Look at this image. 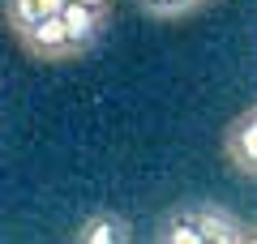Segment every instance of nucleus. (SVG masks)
<instances>
[{
	"label": "nucleus",
	"mask_w": 257,
	"mask_h": 244,
	"mask_svg": "<svg viewBox=\"0 0 257 244\" xmlns=\"http://www.w3.org/2000/svg\"><path fill=\"white\" fill-rule=\"evenodd\" d=\"M193 223H197V231H202V244H244L253 240V227L244 223V218L227 214L223 206H210V201H193Z\"/></svg>",
	"instance_id": "nucleus-1"
},
{
	"label": "nucleus",
	"mask_w": 257,
	"mask_h": 244,
	"mask_svg": "<svg viewBox=\"0 0 257 244\" xmlns=\"http://www.w3.org/2000/svg\"><path fill=\"white\" fill-rule=\"evenodd\" d=\"M56 18H60V26H64L69 56H77V52H86V47L99 39L103 18H107V13L90 9V5H77V0H56Z\"/></svg>",
	"instance_id": "nucleus-2"
},
{
	"label": "nucleus",
	"mask_w": 257,
	"mask_h": 244,
	"mask_svg": "<svg viewBox=\"0 0 257 244\" xmlns=\"http://www.w3.org/2000/svg\"><path fill=\"white\" fill-rule=\"evenodd\" d=\"M223 154H227V163L240 176L257 172V111L253 107L240 111V116L223 129Z\"/></svg>",
	"instance_id": "nucleus-3"
},
{
	"label": "nucleus",
	"mask_w": 257,
	"mask_h": 244,
	"mask_svg": "<svg viewBox=\"0 0 257 244\" xmlns=\"http://www.w3.org/2000/svg\"><path fill=\"white\" fill-rule=\"evenodd\" d=\"M22 43H26V52L35 56V60H69V43H64V26H60V18H56V9L47 13V18H39L35 26L22 35Z\"/></svg>",
	"instance_id": "nucleus-4"
},
{
	"label": "nucleus",
	"mask_w": 257,
	"mask_h": 244,
	"mask_svg": "<svg viewBox=\"0 0 257 244\" xmlns=\"http://www.w3.org/2000/svg\"><path fill=\"white\" fill-rule=\"evenodd\" d=\"M77 244H124L133 240V227H128V218L111 214V210H94V214H86L82 223H77Z\"/></svg>",
	"instance_id": "nucleus-5"
},
{
	"label": "nucleus",
	"mask_w": 257,
	"mask_h": 244,
	"mask_svg": "<svg viewBox=\"0 0 257 244\" xmlns=\"http://www.w3.org/2000/svg\"><path fill=\"white\" fill-rule=\"evenodd\" d=\"M52 9H56V0H5V22H9V30L22 39L39 18H47Z\"/></svg>",
	"instance_id": "nucleus-6"
},
{
	"label": "nucleus",
	"mask_w": 257,
	"mask_h": 244,
	"mask_svg": "<svg viewBox=\"0 0 257 244\" xmlns=\"http://www.w3.org/2000/svg\"><path fill=\"white\" fill-rule=\"evenodd\" d=\"M155 240H163V244H202V231H197V223H193V210L189 206L172 210V214L159 223Z\"/></svg>",
	"instance_id": "nucleus-7"
},
{
	"label": "nucleus",
	"mask_w": 257,
	"mask_h": 244,
	"mask_svg": "<svg viewBox=\"0 0 257 244\" xmlns=\"http://www.w3.org/2000/svg\"><path fill=\"white\" fill-rule=\"evenodd\" d=\"M138 5L150 13V18H180V13L197 9L193 0H138Z\"/></svg>",
	"instance_id": "nucleus-8"
},
{
	"label": "nucleus",
	"mask_w": 257,
	"mask_h": 244,
	"mask_svg": "<svg viewBox=\"0 0 257 244\" xmlns=\"http://www.w3.org/2000/svg\"><path fill=\"white\" fill-rule=\"evenodd\" d=\"M77 5H90V9H99V13H107V5H111V0H77Z\"/></svg>",
	"instance_id": "nucleus-9"
},
{
	"label": "nucleus",
	"mask_w": 257,
	"mask_h": 244,
	"mask_svg": "<svg viewBox=\"0 0 257 244\" xmlns=\"http://www.w3.org/2000/svg\"><path fill=\"white\" fill-rule=\"evenodd\" d=\"M193 5H206V0H193Z\"/></svg>",
	"instance_id": "nucleus-10"
}]
</instances>
